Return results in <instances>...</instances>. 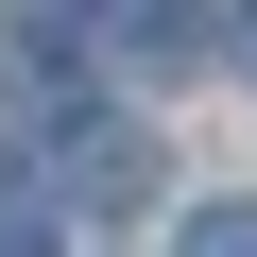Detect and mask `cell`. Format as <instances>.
Here are the masks:
<instances>
[{"label":"cell","mask_w":257,"mask_h":257,"mask_svg":"<svg viewBox=\"0 0 257 257\" xmlns=\"http://www.w3.org/2000/svg\"><path fill=\"white\" fill-rule=\"evenodd\" d=\"M52 223H69V189H52V172H0V257H35Z\"/></svg>","instance_id":"cell-2"},{"label":"cell","mask_w":257,"mask_h":257,"mask_svg":"<svg viewBox=\"0 0 257 257\" xmlns=\"http://www.w3.org/2000/svg\"><path fill=\"white\" fill-rule=\"evenodd\" d=\"M172 257H257V206H189V240Z\"/></svg>","instance_id":"cell-3"},{"label":"cell","mask_w":257,"mask_h":257,"mask_svg":"<svg viewBox=\"0 0 257 257\" xmlns=\"http://www.w3.org/2000/svg\"><path fill=\"white\" fill-rule=\"evenodd\" d=\"M240 69H257V0H240Z\"/></svg>","instance_id":"cell-4"},{"label":"cell","mask_w":257,"mask_h":257,"mask_svg":"<svg viewBox=\"0 0 257 257\" xmlns=\"http://www.w3.org/2000/svg\"><path fill=\"white\" fill-rule=\"evenodd\" d=\"M155 189V138H120V120H103V138L69 155V206H138Z\"/></svg>","instance_id":"cell-1"}]
</instances>
